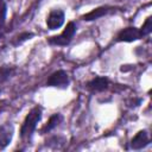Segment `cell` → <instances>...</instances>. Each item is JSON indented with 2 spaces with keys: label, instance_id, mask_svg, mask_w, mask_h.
<instances>
[{
  "label": "cell",
  "instance_id": "obj_8",
  "mask_svg": "<svg viewBox=\"0 0 152 152\" xmlns=\"http://www.w3.org/2000/svg\"><path fill=\"white\" fill-rule=\"evenodd\" d=\"M148 144H150V138H148L147 131H145V129L139 131V132L133 137V139L131 140V147H132L133 150L144 148V147L147 146Z\"/></svg>",
  "mask_w": 152,
  "mask_h": 152
},
{
  "label": "cell",
  "instance_id": "obj_10",
  "mask_svg": "<svg viewBox=\"0 0 152 152\" xmlns=\"http://www.w3.org/2000/svg\"><path fill=\"white\" fill-rule=\"evenodd\" d=\"M62 120H63L62 114H59V113L52 114V115L50 116V119L48 120V122L45 124V126L42 128V134H45V133H48V132H51L53 128H56V127L62 122Z\"/></svg>",
  "mask_w": 152,
  "mask_h": 152
},
{
  "label": "cell",
  "instance_id": "obj_7",
  "mask_svg": "<svg viewBox=\"0 0 152 152\" xmlns=\"http://www.w3.org/2000/svg\"><path fill=\"white\" fill-rule=\"evenodd\" d=\"M14 127L12 124H4L0 126V148H5L12 140Z\"/></svg>",
  "mask_w": 152,
  "mask_h": 152
},
{
  "label": "cell",
  "instance_id": "obj_13",
  "mask_svg": "<svg viewBox=\"0 0 152 152\" xmlns=\"http://www.w3.org/2000/svg\"><path fill=\"white\" fill-rule=\"evenodd\" d=\"M139 30H140V33H141L142 37L150 34L151 31H152V17H147L146 20H145V23L142 24V26Z\"/></svg>",
  "mask_w": 152,
  "mask_h": 152
},
{
  "label": "cell",
  "instance_id": "obj_9",
  "mask_svg": "<svg viewBox=\"0 0 152 152\" xmlns=\"http://www.w3.org/2000/svg\"><path fill=\"white\" fill-rule=\"evenodd\" d=\"M110 11V7L108 6H101V7H96L94 10H91L90 12L86 13L82 15V19L86 21H91V20H96L103 15H106L108 12Z\"/></svg>",
  "mask_w": 152,
  "mask_h": 152
},
{
  "label": "cell",
  "instance_id": "obj_12",
  "mask_svg": "<svg viewBox=\"0 0 152 152\" xmlns=\"http://www.w3.org/2000/svg\"><path fill=\"white\" fill-rule=\"evenodd\" d=\"M6 14H7V6L5 0H0V39L4 36L5 24H6Z\"/></svg>",
  "mask_w": 152,
  "mask_h": 152
},
{
  "label": "cell",
  "instance_id": "obj_2",
  "mask_svg": "<svg viewBox=\"0 0 152 152\" xmlns=\"http://www.w3.org/2000/svg\"><path fill=\"white\" fill-rule=\"evenodd\" d=\"M76 33V25L74 21H69L65 26V28L63 30V32L58 36H52L48 39L49 44L51 45H58V46H64V45H68L71 39L74 38Z\"/></svg>",
  "mask_w": 152,
  "mask_h": 152
},
{
  "label": "cell",
  "instance_id": "obj_11",
  "mask_svg": "<svg viewBox=\"0 0 152 152\" xmlns=\"http://www.w3.org/2000/svg\"><path fill=\"white\" fill-rule=\"evenodd\" d=\"M15 72L14 66L11 65H2L0 66V84L6 82L7 80H10Z\"/></svg>",
  "mask_w": 152,
  "mask_h": 152
},
{
  "label": "cell",
  "instance_id": "obj_14",
  "mask_svg": "<svg viewBox=\"0 0 152 152\" xmlns=\"http://www.w3.org/2000/svg\"><path fill=\"white\" fill-rule=\"evenodd\" d=\"M33 37V33L32 32H23V33H20L19 36H17L15 37V40L13 42V45H20V44H23L24 42H26V40H28V39H31Z\"/></svg>",
  "mask_w": 152,
  "mask_h": 152
},
{
  "label": "cell",
  "instance_id": "obj_4",
  "mask_svg": "<svg viewBox=\"0 0 152 152\" xmlns=\"http://www.w3.org/2000/svg\"><path fill=\"white\" fill-rule=\"evenodd\" d=\"M64 23V12L62 10H52L46 18V26L49 30H57Z\"/></svg>",
  "mask_w": 152,
  "mask_h": 152
},
{
  "label": "cell",
  "instance_id": "obj_6",
  "mask_svg": "<svg viewBox=\"0 0 152 152\" xmlns=\"http://www.w3.org/2000/svg\"><path fill=\"white\" fill-rule=\"evenodd\" d=\"M108 86H109V80L107 77L97 76L87 83V89L93 93H100V91L106 90L108 88Z\"/></svg>",
  "mask_w": 152,
  "mask_h": 152
},
{
  "label": "cell",
  "instance_id": "obj_5",
  "mask_svg": "<svg viewBox=\"0 0 152 152\" xmlns=\"http://www.w3.org/2000/svg\"><path fill=\"white\" fill-rule=\"evenodd\" d=\"M142 38L141 33H140V30L134 27V26H129V27H126L124 28L122 31L119 32L118 34V42H134V40H138Z\"/></svg>",
  "mask_w": 152,
  "mask_h": 152
},
{
  "label": "cell",
  "instance_id": "obj_3",
  "mask_svg": "<svg viewBox=\"0 0 152 152\" xmlns=\"http://www.w3.org/2000/svg\"><path fill=\"white\" fill-rule=\"evenodd\" d=\"M69 82H70V80H69L68 72L64 70H57L49 76V78L46 81V86L61 88V89H66L69 86Z\"/></svg>",
  "mask_w": 152,
  "mask_h": 152
},
{
  "label": "cell",
  "instance_id": "obj_1",
  "mask_svg": "<svg viewBox=\"0 0 152 152\" xmlns=\"http://www.w3.org/2000/svg\"><path fill=\"white\" fill-rule=\"evenodd\" d=\"M40 119H42V108L36 106L25 116L24 122L20 128V137L23 139H30L37 127V124L40 121Z\"/></svg>",
  "mask_w": 152,
  "mask_h": 152
},
{
  "label": "cell",
  "instance_id": "obj_15",
  "mask_svg": "<svg viewBox=\"0 0 152 152\" xmlns=\"http://www.w3.org/2000/svg\"><path fill=\"white\" fill-rule=\"evenodd\" d=\"M0 93H1V89H0Z\"/></svg>",
  "mask_w": 152,
  "mask_h": 152
}]
</instances>
